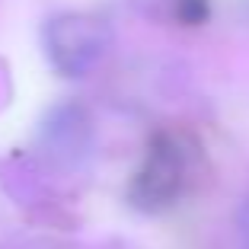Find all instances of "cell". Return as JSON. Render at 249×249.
<instances>
[{
  "label": "cell",
  "instance_id": "obj_1",
  "mask_svg": "<svg viewBox=\"0 0 249 249\" xmlns=\"http://www.w3.org/2000/svg\"><path fill=\"white\" fill-rule=\"evenodd\" d=\"M112 36L99 19L83 13L54 16L45 26V48L54 71L64 77H83L103 61Z\"/></svg>",
  "mask_w": 249,
  "mask_h": 249
},
{
  "label": "cell",
  "instance_id": "obj_2",
  "mask_svg": "<svg viewBox=\"0 0 249 249\" xmlns=\"http://www.w3.org/2000/svg\"><path fill=\"white\" fill-rule=\"evenodd\" d=\"M182 179H185V169H182L179 150L173 147V141L160 138V141H154L144 166H141L138 176H134L131 201L141 211H160V208H166L169 201L179 195Z\"/></svg>",
  "mask_w": 249,
  "mask_h": 249
},
{
  "label": "cell",
  "instance_id": "obj_3",
  "mask_svg": "<svg viewBox=\"0 0 249 249\" xmlns=\"http://www.w3.org/2000/svg\"><path fill=\"white\" fill-rule=\"evenodd\" d=\"M134 10L157 22H179L195 26L208 16V0H131Z\"/></svg>",
  "mask_w": 249,
  "mask_h": 249
},
{
  "label": "cell",
  "instance_id": "obj_4",
  "mask_svg": "<svg viewBox=\"0 0 249 249\" xmlns=\"http://www.w3.org/2000/svg\"><path fill=\"white\" fill-rule=\"evenodd\" d=\"M240 230H243V243H246V249H249V201L240 208Z\"/></svg>",
  "mask_w": 249,
  "mask_h": 249
}]
</instances>
